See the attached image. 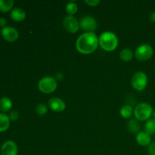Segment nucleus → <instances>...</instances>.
<instances>
[{
    "label": "nucleus",
    "instance_id": "obj_19",
    "mask_svg": "<svg viewBox=\"0 0 155 155\" xmlns=\"http://www.w3.org/2000/svg\"><path fill=\"white\" fill-rule=\"evenodd\" d=\"M144 131L151 136L155 134V119H149L144 125Z\"/></svg>",
    "mask_w": 155,
    "mask_h": 155
},
{
    "label": "nucleus",
    "instance_id": "obj_7",
    "mask_svg": "<svg viewBox=\"0 0 155 155\" xmlns=\"http://www.w3.org/2000/svg\"><path fill=\"white\" fill-rule=\"evenodd\" d=\"M63 26L69 33H76L80 28V22L74 16L68 15L64 19Z\"/></svg>",
    "mask_w": 155,
    "mask_h": 155
},
{
    "label": "nucleus",
    "instance_id": "obj_22",
    "mask_svg": "<svg viewBox=\"0 0 155 155\" xmlns=\"http://www.w3.org/2000/svg\"><path fill=\"white\" fill-rule=\"evenodd\" d=\"M36 112L39 116H44L48 112V107L44 103H39L36 107Z\"/></svg>",
    "mask_w": 155,
    "mask_h": 155
},
{
    "label": "nucleus",
    "instance_id": "obj_21",
    "mask_svg": "<svg viewBox=\"0 0 155 155\" xmlns=\"http://www.w3.org/2000/svg\"><path fill=\"white\" fill-rule=\"evenodd\" d=\"M65 9H66V12L68 14V15L74 16L78 11V6H77V3L74 2H70L66 5Z\"/></svg>",
    "mask_w": 155,
    "mask_h": 155
},
{
    "label": "nucleus",
    "instance_id": "obj_5",
    "mask_svg": "<svg viewBox=\"0 0 155 155\" xmlns=\"http://www.w3.org/2000/svg\"><path fill=\"white\" fill-rule=\"evenodd\" d=\"M135 57L139 61H147L154 54L153 48L148 44H142L138 46L135 51Z\"/></svg>",
    "mask_w": 155,
    "mask_h": 155
},
{
    "label": "nucleus",
    "instance_id": "obj_3",
    "mask_svg": "<svg viewBox=\"0 0 155 155\" xmlns=\"http://www.w3.org/2000/svg\"><path fill=\"white\" fill-rule=\"evenodd\" d=\"M153 108L147 102L139 103L133 110L135 118L138 121H147L153 115Z\"/></svg>",
    "mask_w": 155,
    "mask_h": 155
},
{
    "label": "nucleus",
    "instance_id": "obj_8",
    "mask_svg": "<svg viewBox=\"0 0 155 155\" xmlns=\"http://www.w3.org/2000/svg\"><path fill=\"white\" fill-rule=\"evenodd\" d=\"M97 26L96 20L92 16H84L80 21V27L86 32H94Z\"/></svg>",
    "mask_w": 155,
    "mask_h": 155
},
{
    "label": "nucleus",
    "instance_id": "obj_4",
    "mask_svg": "<svg viewBox=\"0 0 155 155\" xmlns=\"http://www.w3.org/2000/svg\"><path fill=\"white\" fill-rule=\"evenodd\" d=\"M58 86L57 80L52 77H44L38 83V89L41 92L50 94L56 90Z\"/></svg>",
    "mask_w": 155,
    "mask_h": 155
},
{
    "label": "nucleus",
    "instance_id": "obj_2",
    "mask_svg": "<svg viewBox=\"0 0 155 155\" xmlns=\"http://www.w3.org/2000/svg\"><path fill=\"white\" fill-rule=\"evenodd\" d=\"M99 46L106 51H113L118 46V38L115 33L106 31L101 33L98 38Z\"/></svg>",
    "mask_w": 155,
    "mask_h": 155
},
{
    "label": "nucleus",
    "instance_id": "obj_29",
    "mask_svg": "<svg viewBox=\"0 0 155 155\" xmlns=\"http://www.w3.org/2000/svg\"><path fill=\"white\" fill-rule=\"evenodd\" d=\"M153 116H154V119H155V110L154 111V113H153Z\"/></svg>",
    "mask_w": 155,
    "mask_h": 155
},
{
    "label": "nucleus",
    "instance_id": "obj_6",
    "mask_svg": "<svg viewBox=\"0 0 155 155\" xmlns=\"http://www.w3.org/2000/svg\"><path fill=\"white\" fill-rule=\"evenodd\" d=\"M148 77L142 71H138L131 79V85L133 89L137 91H142L148 85Z\"/></svg>",
    "mask_w": 155,
    "mask_h": 155
},
{
    "label": "nucleus",
    "instance_id": "obj_14",
    "mask_svg": "<svg viewBox=\"0 0 155 155\" xmlns=\"http://www.w3.org/2000/svg\"><path fill=\"white\" fill-rule=\"evenodd\" d=\"M120 58L124 62H129L133 60L135 53L130 48H124L120 51Z\"/></svg>",
    "mask_w": 155,
    "mask_h": 155
},
{
    "label": "nucleus",
    "instance_id": "obj_18",
    "mask_svg": "<svg viewBox=\"0 0 155 155\" xmlns=\"http://www.w3.org/2000/svg\"><path fill=\"white\" fill-rule=\"evenodd\" d=\"M133 107L130 104H125V105L121 107L120 110V116L123 118H125V119H128L130 118L133 115Z\"/></svg>",
    "mask_w": 155,
    "mask_h": 155
},
{
    "label": "nucleus",
    "instance_id": "obj_12",
    "mask_svg": "<svg viewBox=\"0 0 155 155\" xmlns=\"http://www.w3.org/2000/svg\"><path fill=\"white\" fill-rule=\"evenodd\" d=\"M136 142L141 146H147L151 143V136L145 131H141L136 135Z\"/></svg>",
    "mask_w": 155,
    "mask_h": 155
},
{
    "label": "nucleus",
    "instance_id": "obj_9",
    "mask_svg": "<svg viewBox=\"0 0 155 155\" xmlns=\"http://www.w3.org/2000/svg\"><path fill=\"white\" fill-rule=\"evenodd\" d=\"M1 34L5 40L9 42H15L18 39L19 33L17 29L12 27H5L2 29Z\"/></svg>",
    "mask_w": 155,
    "mask_h": 155
},
{
    "label": "nucleus",
    "instance_id": "obj_11",
    "mask_svg": "<svg viewBox=\"0 0 155 155\" xmlns=\"http://www.w3.org/2000/svg\"><path fill=\"white\" fill-rule=\"evenodd\" d=\"M18 151V145L13 141H6L2 145V155H17Z\"/></svg>",
    "mask_w": 155,
    "mask_h": 155
},
{
    "label": "nucleus",
    "instance_id": "obj_17",
    "mask_svg": "<svg viewBox=\"0 0 155 155\" xmlns=\"http://www.w3.org/2000/svg\"><path fill=\"white\" fill-rule=\"evenodd\" d=\"M10 126V119L4 113H0V132H5Z\"/></svg>",
    "mask_w": 155,
    "mask_h": 155
},
{
    "label": "nucleus",
    "instance_id": "obj_13",
    "mask_svg": "<svg viewBox=\"0 0 155 155\" xmlns=\"http://www.w3.org/2000/svg\"><path fill=\"white\" fill-rule=\"evenodd\" d=\"M10 17L13 21L17 22H21L25 20L26 12L20 8H15L12 9L10 12Z\"/></svg>",
    "mask_w": 155,
    "mask_h": 155
},
{
    "label": "nucleus",
    "instance_id": "obj_27",
    "mask_svg": "<svg viewBox=\"0 0 155 155\" xmlns=\"http://www.w3.org/2000/svg\"><path fill=\"white\" fill-rule=\"evenodd\" d=\"M6 24V20L4 18H0V27H5Z\"/></svg>",
    "mask_w": 155,
    "mask_h": 155
},
{
    "label": "nucleus",
    "instance_id": "obj_15",
    "mask_svg": "<svg viewBox=\"0 0 155 155\" xmlns=\"http://www.w3.org/2000/svg\"><path fill=\"white\" fill-rule=\"evenodd\" d=\"M127 129L129 131L133 134H136L139 133L140 131V124L139 121L135 118V119H130L127 123Z\"/></svg>",
    "mask_w": 155,
    "mask_h": 155
},
{
    "label": "nucleus",
    "instance_id": "obj_31",
    "mask_svg": "<svg viewBox=\"0 0 155 155\" xmlns=\"http://www.w3.org/2000/svg\"><path fill=\"white\" fill-rule=\"evenodd\" d=\"M0 155H2V154H0Z\"/></svg>",
    "mask_w": 155,
    "mask_h": 155
},
{
    "label": "nucleus",
    "instance_id": "obj_16",
    "mask_svg": "<svg viewBox=\"0 0 155 155\" xmlns=\"http://www.w3.org/2000/svg\"><path fill=\"white\" fill-rule=\"evenodd\" d=\"M12 107V101L8 97H2L0 98V110L2 113L9 111Z\"/></svg>",
    "mask_w": 155,
    "mask_h": 155
},
{
    "label": "nucleus",
    "instance_id": "obj_30",
    "mask_svg": "<svg viewBox=\"0 0 155 155\" xmlns=\"http://www.w3.org/2000/svg\"><path fill=\"white\" fill-rule=\"evenodd\" d=\"M154 73H155V69H154Z\"/></svg>",
    "mask_w": 155,
    "mask_h": 155
},
{
    "label": "nucleus",
    "instance_id": "obj_10",
    "mask_svg": "<svg viewBox=\"0 0 155 155\" xmlns=\"http://www.w3.org/2000/svg\"><path fill=\"white\" fill-rule=\"evenodd\" d=\"M48 107L54 112H62L66 108V104L64 101L58 97H52L48 101Z\"/></svg>",
    "mask_w": 155,
    "mask_h": 155
},
{
    "label": "nucleus",
    "instance_id": "obj_20",
    "mask_svg": "<svg viewBox=\"0 0 155 155\" xmlns=\"http://www.w3.org/2000/svg\"><path fill=\"white\" fill-rule=\"evenodd\" d=\"M14 5L12 0H0V12H8L12 10Z\"/></svg>",
    "mask_w": 155,
    "mask_h": 155
},
{
    "label": "nucleus",
    "instance_id": "obj_26",
    "mask_svg": "<svg viewBox=\"0 0 155 155\" xmlns=\"http://www.w3.org/2000/svg\"><path fill=\"white\" fill-rule=\"evenodd\" d=\"M64 74H62V73H57L55 77V80L57 79L58 80H62L64 79Z\"/></svg>",
    "mask_w": 155,
    "mask_h": 155
},
{
    "label": "nucleus",
    "instance_id": "obj_24",
    "mask_svg": "<svg viewBox=\"0 0 155 155\" xmlns=\"http://www.w3.org/2000/svg\"><path fill=\"white\" fill-rule=\"evenodd\" d=\"M85 3H86L89 6L95 7L100 4V1L99 0H85Z\"/></svg>",
    "mask_w": 155,
    "mask_h": 155
},
{
    "label": "nucleus",
    "instance_id": "obj_25",
    "mask_svg": "<svg viewBox=\"0 0 155 155\" xmlns=\"http://www.w3.org/2000/svg\"><path fill=\"white\" fill-rule=\"evenodd\" d=\"M148 154L149 155H155V142H151L148 145Z\"/></svg>",
    "mask_w": 155,
    "mask_h": 155
},
{
    "label": "nucleus",
    "instance_id": "obj_23",
    "mask_svg": "<svg viewBox=\"0 0 155 155\" xmlns=\"http://www.w3.org/2000/svg\"><path fill=\"white\" fill-rule=\"evenodd\" d=\"M8 117L9 119H10V120L15 121L19 118V114H18V112L16 111V110H13V111H12L9 114Z\"/></svg>",
    "mask_w": 155,
    "mask_h": 155
},
{
    "label": "nucleus",
    "instance_id": "obj_1",
    "mask_svg": "<svg viewBox=\"0 0 155 155\" xmlns=\"http://www.w3.org/2000/svg\"><path fill=\"white\" fill-rule=\"evenodd\" d=\"M99 45L98 38L94 32H85L76 41V48L80 53L89 54L96 51Z\"/></svg>",
    "mask_w": 155,
    "mask_h": 155
},
{
    "label": "nucleus",
    "instance_id": "obj_28",
    "mask_svg": "<svg viewBox=\"0 0 155 155\" xmlns=\"http://www.w3.org/2000/svg\"><path fill=\"white\" fill-rule=\"evenodd\" d=\"M149 18H150V21H151V22L155 23V12H153L150 15Z\"/></svg>",
    "mask_w": 155,
    "mask_h": 155
}]
</instances>
